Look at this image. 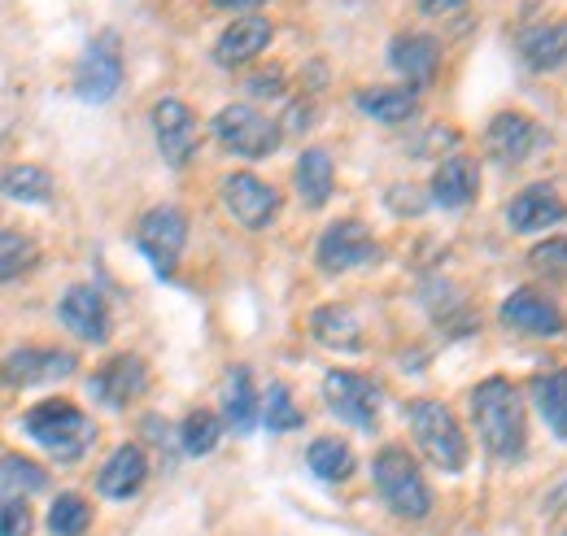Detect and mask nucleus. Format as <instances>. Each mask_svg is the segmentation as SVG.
Segmentation results:
<instances>
[{
	"mask_svg": "<svg viewBox=\"0 0 567 536\" xmlns=\"http://www.w3.org/2000/svg\"><path fill=\"white\" fill-rule=\"evenodd\" d=\"M467 402H472V423H476L485 450H489L494 458H502V463H515V458L524 454V445H528L524 402H519L515 384L502 380V375H489V380H481V384L472 389Z\"/></svg>",
	"mask_w": 567,
	"mask_h": 536,
	"instance_id": "nucleus-1",
	"label": "nucleus"
},
{
	"mask_svg": "<svg viewBox=\"0 0 567 536\" xmlns=\"http://www.w3.org/2000/svg\"><path fill=\"white\" fill-rule=\"evenodd\" d=\"M249 92L254 96H280L284 92V70H262L249 79Z\"/></svg>",
	"mask_w": 567,
	"mask_h": 536,
	"instance_id": "nucleus-37",
	"label": "nucleus"
},
{
	"mask_svg": "<svg viewBox=\"0 0 567 536\" xmlns=\"http://www.w3.org/2000/svg\"><path fill=\"white\" fill-rule=\"evenodd\" d=\"M467 0H420L424 13H450V9H463Z\"/></svg>",
	"mask_w": 567,
	"mask_h": 536,
	"instance_id": "nucleus-39",
	"label": "nucleus"
},
{
	"mask_svg": "<svg viewBox=\"0 0 567 536\" xmlns=\"http://www.w3.org/2000/svg\"><path fill=\"white\" fill-rule=\"evenodd\" d=\"M546 135L542 127L528 118V114H515V110H506V114H497L494 123H489V132H485V144H489V153H494L497 162H524V157H533V148L542 144Z\"/></svg>",
	"mask_w": 567,
	"mask_h": 536,
	"instance_id": "nucleus-19",
	"label": "nucleus"
},
{
	"mask_svg": "<svg viewBox=\"0 0 567 536\" xmlns=\"http://www.w3.org/2000/svg\"><path fill=\"white\" fill-rule=\"evenodd\" d=\"M354 105L367 114V118H375V123H406V118H415V110H420V96H415V87H367V92H358Z\"/></svg>",
	"mask_w": 567,
	"mask_h": 536,
	"instance_id": "nucleus-26",
	"label": "nucleus"
},
{
	"mask_svg": "<svg viewBox=\"0 0 567 536\" xmlns=\"http://www.w3.org/2000/svg\"><path fill=\"white\" fill-rule=\"evenodd\" d=\"M476 193H481V166L467 153H450L432 171V202L441 209H463L476 202Z\"/></svg>",
	"mask_w": 567,
	"mask_h": 536,
	"instance_id": "nucleus-18",
	"label": "nucleus"
},
{
	"mask_svg": "<svg viewBox=\"0 0 567 536\" xmlns=\"http://www.w3.org/2000/svg\"><path fill=\"white\" fill-rule=\"evenodd\" d=\"M310 336L337 353H354L362 349V319L350 306H319L310 315Z\"/></svg>",
	"mask_w": 567,
	"mask_h": 536,
	"instance_id": "nucleus-25",
	"label": "nucleus"
},
{
	"mask_svg": "<svg viewBox=\"0 0 567 536\" xmlns=\"http://www.w3.org/2000/svg\"><path fill=\"white\" fill-rule=\"evenodd\" d=\"M262 423H267V432H297L306 423L301 405L292 402L288 384H280V380L267 384V393H262Z\"/></svg>",
	"mask_w": 567,
	"mask_h": 536,
	"instance_id": "nucleus-30",
	"label": "nucleus"
},
{
	"mask_svg": "<svg viewBox=\"0 0 567 536\" xmlns=\"http://www.w3.org/2000/svg\"><path fill=\"white\" fill-rule=\"evenodd\" d=\"M315 262L328 275H346V270L354 267L380 262V245H375V236L358 218H337V223L323 227V236L315 245Z\"/></svg>",
	"mask_w": 567,
	"mask_h": 536,
	"instance_id": "nucleus-8",
	"label": "nucleus"
},
{
	"mask_svg": "<svg viewBox=\"0 0 567 536\" xmlns=\"http://www.w3.org/2000/svg\"><path fill=\"white\" fill-rule=\"evenodd\" d=\"M92 524V506L79 493H58L49 506V533L53 536H83Z\"/></svg>",
	"mask_w": 567,
	"mask_h": 536,
	"instance_id": "nucleus-31",
	"label": "nucleus"
},
{
	"mask_svg": "<svg viewBox=\"0 0 567 536\" xmlns=\"http://www.w3.org/2000/svg\"><path fill=\"white\" fill-rule=\"evenodd\" d=\"M0 536H31V511L22 497H4L0 511Z\"/></svg>",
	"mask_w": 567,
	"mask_h": 536,
	"instance_id": "nucleus-36",
	"label": "nucleus"
},
{
	"mask_svg": "<svg viewBox=\"0 0 567 536\" xmlns=\"http://www.w3.org/2000/svg\"><path fill=\"white\" fill-rule=\"evenodd\" d=\"M218 436H223V423L214 419L210 410H193V414L184 419V427H179V445H184V454H193V458L210 454L214 445H218Z\"/></svg>",
	"mask_w": 567,
	"mask_h": 536,
	"instance_id": "nucleus-32",
	"label": "nucleus"
},
{
	"mask_svg": "<svg viewBox=\"0 0 567 536\" xmlns=\"http://www.w3.org/2000/svg\"><path fill=\"white\" fill-rule=\"evenodd\" d=\"M555 223H567V202L550 184H533V188H524L519 197H511V205H506V227L519 231V236L546 231Z\"/></svg>",
	"mask_w": 567,
	"mask_h": 536,
	"instance_id": "nucleus-15",
	"label": "nucleus"
},
{
	"mask_svg": "<svg viewBox=\"0 0 567 536\" xmlns=\"http://www.w3.org/2000/svg\"><path fill=\"white\" fill-rule=\"evenodd\" d=\"M144 389H148V371H144V362L136 353L110 358V362H105L101 371H92V380H87V393L101 405H110V410L132 405Z\"/></svg>",
	"mask_w": 567,
	"mask_h": 536,
	"instance_id": "nucleus-14",
	"label": "nucleus"
},
{
	"mask_svg": "<svg viewBox=\"0 0 567 536\" xmlns=\"http://www.w3.org/2000/svg\"><path fill=\"white\" fill-rule=\"evenodd\" d=\"M218 9H231V13H245V9H258V4H267V0H214Z\"/></svg>",
	"mask_w": 567,
	"mask_h": 536,
	"instance_id": "nucleus-40",
	"label": "nucleus"
},
{
	"mask_svg": "<svg viewBox=\"0 0 567 536\" xmlns=\"http://www.w3.org/2000/svg\"><path fill=\"white\" fill-rule=\"evenodd\" d=\"M4 262H0V275H4V284H13L18 275L27 267H35V240H27V236H18V231H4Z\"/></svg>",
	"mask_w": 567,
	"mask_h": 536,
	"instance_id": "nucleus-34",
	"label": "nucleus"
},
{
	"mask_svg": "<svg viewBox=\"0 0 567 536\" xmlns=\"http://www.w3.org/2000/svg\"><path fill=\"white\" fill-rule=\"evenodd\" d=\"M118 87H123V49H118L114 31H101L87 40L83 58L74 62V96L87 105H101Z\"/></svg>",
	"mask_w": 567,
	"mask_h": 536,
	"instance_id": "nucleus-6",
	"label": "nucleus"
},
{
	"mask_svg": "<svg viewBox=\"0 0 567 536\" xmlns=\"http://www.w3.org/2000/svg\"><path fill=\"white\" fill-rule=\"evenodd\" d=\"M371 475H375V488L384 497V506L402 519H424L432 511V488H427L420 463L402 450V445H384L375 458H371Z\"/></svg>",
	"mask_w": 567,
	"mask_h": 536,
	"instance_id": "nucleus-3",
	"label": "nucleus"
},
{
	"mask_svg": "<svg viewBox=\"0 0 567 536\" xmlns=\"http://www.w3.org/2000/svg\"><path fill=\"white\" fill-rule=\"evenodd\" d=\"M22 432L58 463H79L96 445V423L66 398H49V402L31 405L22 414Z\"/></svg>",
	"mask_w": 567,
	"mask_h": 536,
	"instance_id": "nucleus-2",
	"label": "nucleus"
},
{
	"mask_svg": "<svg viewBox=\"0 0 567 536\" xmlns=\"http://www.w3.org/2000/svg\"><path fill=\"white\" fill-rule=\"evenodd\" d=\"M292 184L301 193V202L310 209H323L332 188H337V171H332V153L328 148H306L292 166Z\"/></svg>",
	"mask_w": 567,
	"mask_h": 536,
	"instance_id": "nucleus-23",
	"label": "nucleus"
},
{
	"mask_svg": "<svg viewBox=\"0 0 567 536\" xmlns=\"http://www.w3.org/2000/svg\"><path fill=\"white\" fill-rule=\"evenodd\" d=\"M4 197L22 205H49L53 202V175L44 166H9L4 171Z\"/></svg>",
	"mask_w": 567,
	"mask_h": 536,
	"instance_id": "nucleus-29",
	"label": "nucleus"
},
{
	"mask_svg": "<svg viewBox=\"0 0 567 536\" xmlns=\"http://www.w3.org/2000/svg\"><path fill=\"white\" fill-rule=\"evenodd\" d=\"M144 480H148V458H144V450L141 445H118V450L110 454V463L101 467V475H96V488H101L105 497H114V502H127V497L141 493Z\"/></svg>",
	"mask_w": 567,
	"mask_h": 536,
	"instance_id": "nucleus-21",
	"label": "nucleus"
},
{
	"mask_svg": "<svg viewBox=\"0 0 567 536\" xmlns=\"http://www.w3.org/2000/svg\"><path fill=\"white\" fill-rule=\"evenodd\" d=\"M411 432H415V445L424 450V458L432 467L458 471L467 467V436L454 419V410L445 402H415L411 405Z\"/></svg>",
	"mask_w": 567,
	"mask_h": 536,
	"instance_id": "nucleus-4",
	"label": "nucleus"
},
{
	"mask_svg": "<svg viewBox=\"0 0 567 536\" xmlns=\"http://www.w3.org/2000/svg\"><path fill=\"white\" fill-rule=\"evenodd\" d=\"M4 497H27V493H40V488H49V475L44 467H35L31 458H22V454H4Z\"/></svg>",
	"mask_w": 567,
	"mask_h": 536,
	"instance_id": "nucleus-33",
	"label": "nucleus"
},
{
	"mask_svg": "<svg viewBox=\"0 0 567 536\" xmlns=\"http://www.w3.org/2000/svg\"><path fill=\"white\" fill-rule=\"evenodd\" d=\"M533 267L542 270V275H559L564 279L567 275V236H555V240H542L533 254Z\"/></svg>",
	"mask_w": 567,
	"mask_h": 536,
	"instance_id": "nucleus-35",
	"label": "nucleus"
},
{
	"mask_svg": "<svg viewBox=\"0 0 567 536\" xmlns=\"http://www.w3.org/2000/svg\"><path fill=\"white\" fill-rule=\"evenodd\" d=\"M267 44H271V22H267L262 13H245V18H236V22L218 35V44H214V62H218L223 70L249 66L254 58H262Z\"/></svg>",
	"mask_w": 567,
	"mask_h": 536,
	"instance_id": "nucleus-17",
	"label": "nucleus"
},
{
	"mask_svg": "<svg viewBox=\"0 0 567 536\" xmlns=\"http://www.w3.org/2000/svg\"><path fill=\"white\" fill-rule=\"evenodd\" d=\"M389 66L398 70L411 87H427L436 79V66H441V44L432 35H420V31L398 35L389 44Z\"/></svg>",
	"mask_w": 567,
	"mask_h": 536,
	"instance_id": "nucleus-20",
	"label": "nucleus"
},
{
	"mask_svg": "<svg viewBox=\"0 0 567 536\" xmlns=\"http://www.w3.org/2000/svg\"><path fill=\"white\" fill-rule=\"evenodd\" d=\"M323 402L341 423L362 427V432H371L380 419V389L358 371H328L323 375Z\"/></svg>",
	"mask_w": 567,
	"mask_h": 536,
	"instance_id": "nucleus-10",
	"label": "nucleus"
},
{
	"mask_svg": "<svg viewBox=\"0 0 567 536\" xmlns=\"http://www.w3.org/2000/svg\"><path fill=\"white\" fill-rule=\"evenodd\" d=\"M306 467L315 471L323 484H341V480H350V475L358 471V458L346 441H337V436H319V441L306 450Z\"/></svg>",
	"mask_w": 567,
	"mask_h": 536,
	"instance_id": "nucleus-27",
	"label": "nucleus"
},
{
	"mask_svg": "<svg viewBox=\"0 0 567 536\" xmlns=\"http://www.w3.org/2000/svg\"><path fill=\"white\" fill-rule=\"evenodd\" d=\"M223 205L231 209V218H236L240 227L262 231V227H271L276 214H280V193H276L267 179H258V175H249V171H236V175L223 179Z\"/></svg>",
	"mask_w": 567,
	"mask_h": 536,
	"instance_id": "nucleus-11",
	"label": "nucleus"
},
{
	"mask_svg": "<svg viewBox=\"0 0 567 536\" xmlns=\"http://www.w3.org/2000/svg\"><path fill=\"white\" fill-rule=\"evenodd\" d=\"M497 319H502L506 328H515V332L546 336V340L564 336V328H567L564 310H559V306H555L546 292H537V288H515V292L502 301Z\"/></svg>",
	"mask_w": 567,
	"mask_h": 536,
	"instance_id": "nucleus-12",
	"label": "nucleus"
},
{
	"mask_svg": "<svg viewBox=\"0 0 567 536\" xmlns=\"http://www.w3.org/2000/svg\"><path fill=\"white\" fill-rule=\"evenodd\" d=\"M74 353L66 349H40V344H27V349H13L4 358V380L9 389H35V384H53V380H66L74 375Z\"/></svg>",
	"mask_w": 567,
	"mask_h": 536,
	"instance_id": "nucleus-13",
	"label": "nucleus"
},
{
	"mask_svg": "<svg viewBox=\"0 0 567 536\" xmlns=\"http://www.w3.org/2000/svg\"><path fill=\"white\" fill-rule=\"evenodd\" d=\"M533 402L542 410V419L550 423V432L567 441V371H546L533 380Z\"/></svg>",
	"mask_w": 567,
	"mask_h": 536,
	"instance_id": "nucleus-28",
	"label": "nucleus"
},
{
	"mask_svg": "<svg viewBox=\"0 0 567 536\" xmlns=\"http://www.w3.org/2000/svg\"><path fill=\"white\" fill-rule=\"evenodd\" d=\"M223 419H227L231 432H254V423L262 419V398L254 393L249 367L227 371V380H223Z\"/></svg>",
	"mask_w": 567,
	"mask_h": 536,
	"instance_id": "nucleus-24",
	"label": "nucleus"
},
{
	"mask_svg": "<svg viewBox=\"0 0 567 536\" xmlns=\"http://www.w3.org/2000/svg\"><path fill=\"white\" fill-rule=\"evenodd\" d=\"M153 140H157V153L166 157V166L184 171L202 153V123L184 101L166 96L153 105Z\"/></svg>",
	"mask_w": 567,
	"mask_h": 536,
	"instance_id": "nucleus-9",
	"label": "nucleus"
},
{
	"mask_svg": "<svg viewBox=\"0 0 567 536\" xmlns=\"http://www.w3.org/2000/svg\"><path fill=\"white\" fill-rule=\"evenodd\" d=\"M136 245L148 258V267L166 279L179 262L184 245H188V214L179 205H153L141 218V227H136Z\"/></svg>",
	"mask_w": 567,
	"mask_h": 536,
	"instance_id": "nucleus-7",
	"label": "nucleus"
},
{
	"mask_svg": "<svg viewBox=\"0 0 567 536\" xmlns=\"http://www.w3.org/2000/svg\"><path fill=\"white\" fill-rule=\"evenodd\" d=\"M519 58L537 74L567 66V22H537L519 35Z\"/></svg>",
	"mask_w": 567,
	"mask_h": 536,
	"instance_id": "nucleus-22",
	"label": "nucleus"
},
{
	"mask_svg": "<svg viewBox=\"0 0 567 536\" xmlns=\"http://www.w3.org/2000/svg\"><path fill=\"white\" fill-rule=\"evenodd\" d=\"M310 127V105H292L288 110V132H306Z\"/></svg>",
	"mask_w": 567,
	"mask_h": 536,
	"instance_id": "nucleus-38",
	"label": "nucleus"
},
{
	"mask_svg": "<svg viewBox=\"0 0 567 536\" xmlns=\"http://www.w3.org/2000/svg\"><path fill=\"white\" fill-rule=\"evenodd\" d=\"M58 319H62L79 340H87V344H105V340H110V306H105V297H101L96 288H87V284L66 288V297H62V306H58Z\"/></svg>",
	"mask_w": 567,
	"mask_h": 536,
	"instance_id": "nucleus-16",
	"label": "nucleus"
},
{
	"mask_svg": "<svg viewBox=\"0 0 567 536\" xmlns=\"http://www.w3.org/2000/svg\"><path fill=\"white\" fill-rule=\"evenodd\" d=\"M214 135H218V144L227 153L262 162V157H271L280 148L284 127L276 118H267L262 110H254V105H223L214 114Z\"/></svg>",
	"mask_w": 567,
	"mask_h": 536,
	"instance_id": "nucleus-5",
	"label": "nucleus"
}]
</instances>
